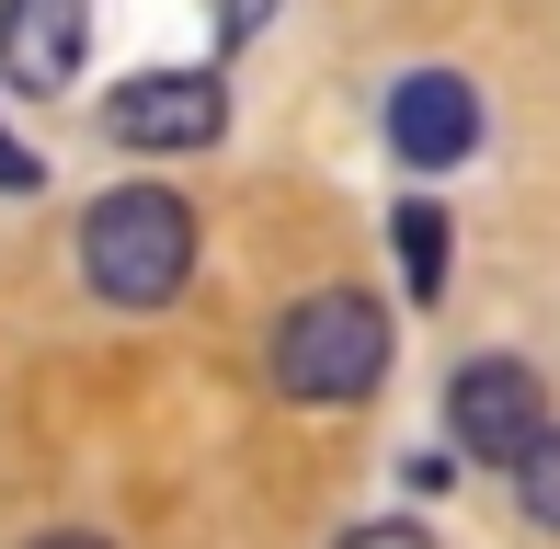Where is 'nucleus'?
Here are the masks:
<instances>
[{"mask_svg": "<svg viewBox=\"0 0 560 549\" xmlns=\"http://www.w3.org/2000/svg\"><path fill=\"white\" fill-rule=\"evenodd\" d=\"M81 274L115 309H172L184 274H195V207L161 195V184H115L104 207L81 218Z\"/></svg>", "mask_w": 560, "mask_h": 549, "instance_id": "obj_1", "label": "nucleus"}, {"mask_svg": "<svg viewBox=\"0 0 560 549\" xmlns=\"http://www.w3.org/2000/svg\"><path fill=\"white\" fill-rule=\"evenodd\" d=\"M389 378V309L354 287H320L275 320V389L287 401H366Z\"/></svg>", "mask_w": 560, "mask_h": 549, "instance_id": "obj_2", "label": "nucleus"}, {"mask_svg": "<svg viewBox=\"0 0 560 549\" xmlns=\"http://www.w3.org/2000/svg\"><path fill=\"white\" fill-rule=\"evenodd\" d=\"M104 127L115 149H207L229 127V81L218 69H138V81H115Z\"/></svg>", "mask_w": 560, "mask_h": 549, "instance_id": "obj_3", "label": "nucleus"}, {"mask_svg": "<svg viewBox=\"0 0 560 549\" xmlns=\"http://www.w3.org/2000/svg\"><path fill=\"white\" fill-rule=\"evenodd\" d=\"M538 423H549V401H538V378H526L515 355H480V366H457V378H446V435L469 446V458L515 469Z\"/></svg>", "mask_w": 560, "mask_h": 549, "instance_id": "obj_4", "label": "nucleus"}, {"mask_svg": "<svg viewBox=\"0 0 560 549\" xmlns=\"http://www.w3.org/2000/svg\"><path fill=\"white\" fill-rule=\"evenodd\" d=\"M389 149L412 172H457L480 149V92L457 81V69H412V81H389Z\"/></svg>", "mask_w": 560, "mask_h": 549, "instance_id": "obj_5", "label": "nucleus"}, {"mask_svg": "<svg viewBox=\"0 0 560 549\" xmlns=\"http://www.w3.org/2000/svg\"><path fill=\"white\" fill-rule=\"evenodd\" d=\"M92 0H0V81L12 92H69L81 81Z\"/></svg>", "mask_w": 560, "mask_h": 549, "instance_id": "obj_6", "label": "nucleus"}, {"mask_svg": "<svg viewBox=\"0 0 560 549\" xmlns=\"http://www.w3.org/2000/svg\"><path fill=\"white\" fill-rule=\"evenodd\" d=\"M400 274H412V297H423V309L446 297V218L423 207V195L400 207Z\"/></svg>", "mask_w": 560, "mask_h": 549, "instance_id": "obj_7", "label": "nucleus"}, {"mask_svg": "<svg viewBox=\"0 0 560 549\" xmlns=\"http://www.w3.org/2000/svg\"><path fill=\"white\" fill-rule=\"evenodd\" d=\"M515 492H526V515H538V527H560V435H549V423L526 435V458H515Z\"/></svg>", "mask_w": 560, "mask_h": 549, "instance_id": "obj_8", "label": "nucleus"}, {"mask_svg": "<svg viewBox=\"0 0 560 549\" xmlns=\"http://www.w3.org/2000/svg\"><path fill=\"white\" fill-rule=\"evenodd\" d=\"M35 184H46V172H35V149H23L12 127H0V195H35Z\"/></svg>", "mask_w": 560, "mask_h": 549, "instance_id": "obj_9", "label": "nucleus"}, {"mask_svg": "<svg viewBox=\"0 0 560 549\" xmlns=\"http://www.w3.org/2000/svg\"><path fill=\"white\" fill-rule=\"evenodd\" d=\"M264 23H275V0H218V35H229V46H252Z\"/></svg>", "mask_w": 560, "mask_h": 549, "instance_id": "obj_10", "label": "nucleus"}, {"mask_svg": "<svg viewBox=\"0 0 560 549\" xmlns=\"http://www.w3.org/2000/svg\"><path fill=\"white\" fill-rule=\"evenodd\" d=\"M343 549H435V538H423V527H354Z\"/></svg>", "mask_w": 560, "mask_h": 549, "instance_id": "obj_11", "label": "nucleus"}, {"mask_svg": "<svg viewBox=\"0 0 560 549\" xmlns=\"http://www.w3.org/2000/svg\"><path fill=\"white\" fill-rule=\"evenodd\" d=\"M35 549H115V538H92V527H58V538H35Z\"/></svg>", "mask_w": 560, "mask_h": 549, "instance_id": "obj_12", "label": "nucleus"}]
</instances>
